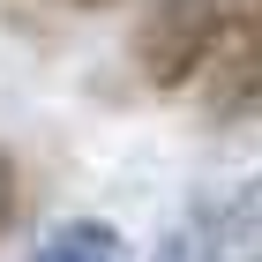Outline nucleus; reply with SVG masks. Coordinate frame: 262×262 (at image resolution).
Instances as JSON below:
<instances>
[{
    "label": "nucleus",
    "instance_id": "obj_5",
    "mask_svg": "<svg viewBox=\"0 0 262 262\" xmlns=\"http://www.w3.org/2000/svg\"><path fill=\"white\" fill-rule=\"evenodd\" d=\"M15 202H23V187H15V165H8V150H0V232L15 225Z\"/></svg>",
    "mask_w": 262,
    "mask_h": 262
},
{
    "label": "nucleus",
    "instance_id": "obj_1",
    "mask_svg": "<svg viewBox=\"0 0 262 262\" xmlns=\"http://www.w3.org/2000/svg\"><path fill=\"white\" fill-rule=\"evenodd\" d=\"M247 0H150V15L135 30V68L150 90H195L210 60L225 53L232 23Z\"/></svg>",
    "mask_w": 262,
    "mask_h": 262
},
{
    "label": "nucleus",
    "instance_id": "obj_6",
    "mask_svg": "<svg viewBox=\"0 0 262 262\" xmlns=\"http://www.w3.org/2000/svg\"><path fill=\"white\" fill-rule=\"evenodd\" d=\"M53 8H68V15H98V8H113V0H53Z\"/></svg>",
    "mask_w": 262,
    "mask_h": 262
},
{
    "label": "nucleus",
    "instance_id": "obj_4",
    "mask_svg": "<svg viewBox=\"0 0 262 262\" xmlns=\"http://www.w3.org/2000/svg\"><path fill=\"white\" fill-rule=\"evenodd\" d=\"M38 262H127V247H120V232H113V225H98V217H68L60 232L38 247Z\"/></svg>",
    "mask_w": 262,
    "mask_h": 262
},
{
    "label": "nucleus",
    "instance_id": "obj_2",
    "mask_svg": "<svg viewBox=\"0 0 262 262\" xmlns=\"http://www.w3.org/2000/svg\"><path fill=\"white\" fill-rule=\"evenodd\" d=\"M150 262H262V172L210 195V202H195L158 240Z\"/></svg>",
    "mask_w": 262,
    "mask_h": 262
},
{
    "label": "nucleus",
    "instance_id": "obj_3",
    "mask_svg": "<svg viewBox=\"0 0 262 262\" xmlns=\"http://www.w3.org/2000/svg\"><path fill=\"white\" fill-rule=\"evenodd\" d=\"M202 90H210L217 113H255V105H262V0H247V8H240V23H232L225 53L210 60Z\"/></svg>",
    "mask_w": 262,
    "mask_h": 262
}]
</instances>
